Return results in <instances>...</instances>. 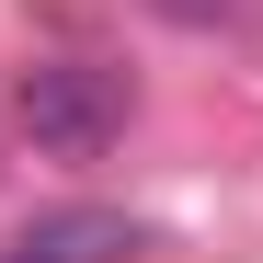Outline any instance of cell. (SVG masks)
Returning a JSON list of instances; mask_svg holds the SVG:
<instances>
[{
    "label": "cell",
    "mask_w": 263,
    "mask_h": 263,
    "mask_svg": "<svg viewBox=\"0 0 263 263\" xmlns=\"http://www.w3.org/2000/svg\"><path fill=\"white\" fill-rule=\"evenodd\" d=\"M23 138L46 160H103L126 138V69H103V58H34L23 69Z\"/></svg>",
    "instance_id": "obj_1"
},
{
    "label": "cell",
    "mask_w": 263,
    "mask_h": 263,
    "mask_svg": "<svg viewBox=\"0 0 263 263\" xmlns=\"http://www.w3.org/2000/svg\"><path fill=\"white\" fill-rule=\"evenodd\" d=\"M149 229L138 217H103V206H69V217H34V229L0 252V263H138Z\"/></svg>",
    "instance_id": "obj_2"
},
{
    "label": "cell",
    "mask_w": 263,
    "mask_h": 263,
    "mask_svg": "<svg viewBox=\"0 0 263 263\" xmlns=\"http://www.w3.org/2000/svg\"><path fill=\"white\" fill-rule=\"evenodd\" d=\"M172 23H240V0H160Z\"/></svg>",
    "instance_id": "obj_3"
}]
</instances>
